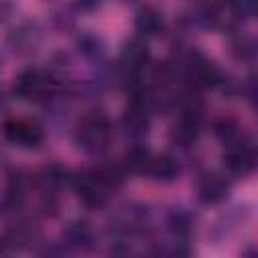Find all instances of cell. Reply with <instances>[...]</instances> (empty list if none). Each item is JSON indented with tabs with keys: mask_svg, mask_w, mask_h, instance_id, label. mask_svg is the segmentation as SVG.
I'll return each instance as SVG.
<instances>
[{
	"mask_svg": "<svg viewBox=\"0 0 258 258\" xmlns=\"http://www.w3.org/2000/svg\"><path fill=\"white\" fill-rule=\"evenodd\" d=\"M171 60L175 62L181 85H185L194 91L218 89L226 75L216 64L214 58H210L206 52H202L196 46H179L177 54Z\"/></svg>",
	"mask_w": 258,
	"mask_h": 258,
	"instance_id": "obj_1",
	"label": "cell"
},
{
	"mask_svg": "<svg viewBox=\"0 0 258 258\" xmlns=\"http://www.w3.org/2000/svg\"><path fill=\"white\" fill-rule=\"evenodd\" d=\"M113 137H115V125L111 117L99 107L85 111L73 127L75 145L91 157H103L105 151L111 147Z\"/></svg>",
	"mask_w": 258,
	"mask_h": 258,
	"instance_id": "obj_2",
	"label": "cell"
},
{
	"mask_svg": "<svg viewBox=\"0 0 258 258\" xmlns=\"http://www.w3.org/2000/svg\"><path fill=\"white\" fill-rule=\"evenodd\" d=\"M69 83L58 81L48 69L30 64L16 75L14 85H12V97L24 103H32V105H46L54 97H58L67 89Z\"/></svg>",
	"mask_w": 258,
	"mask_h": 258,
	"instance_id": "obj_3",
	"label": "cell"
},
{
	"mask_svg": "<svg viewBox=\"0 0 258 258\" xmlns=\"http://www.w3.org/2000/svg\"><path fill=\"white\" fill-rule=\"evenodd\" d=\"M111 238H147L153 230V216L149 206L141 202H125L111 210L107 218Z\"/></svg>",
	"mask_w": 258,
	"mask_h": 258,
	"instance_id": "obj_4",
	"label": "cell"
},
{
	"mask_svg": "<svg viewBox=\"0 0 258 258\" xmlns=\"http://www.w3.org/2000/svg\"><path fill=\"white\" fill-rule=\"evenodd\" d=\"M222 171L230 179H244L250 177L256 171L258 155H256V145L248 133H244L240 139L226 143L222 151Z\"/></svg>",
	"mask_w": 258,
	"mask_h": 258,
	"instance_id": "obj_5",
	"label": "cell"
},
{
	"mask_svg": "<svg viewBox=\"0 0 258 258\" xmlns=\"http://www.w3.org/2000/svg\"><path fill=\"white\" fill-rule=\"evenodd\" d=\"M69 187L77 194L79 204L89 212H99L107 208L113 191L107 189V185L97 177L93 167H85L79 171H71Z\"/></svg>",
	"mask_w": 258,
	"mask_h": 258,
	"instance_id": "obj_6",
	"label": "cell"
},
{
	"mask_svg": "<svg viewBox=\"0 0 258 258\" xmlns=\"http://www.w3.org/2000/svg\"><path fill=\"white\" fill-rule=\"evenodd\" d=\"M0 133L4 141L24 151H36L46 141V129L28 117H6L0 123Z\"/></svg>",
	"mask_w": 258,
	"mask_h": 258,
	"instance_id": "obj_7",
	"label": "cell"
},
{
	"mask_svg": "<svg viewBox=\"0 0 258 258\" xmlns=\"http://www.w3.org/2000/svg\"><path fill=\"white\" fill-rule=\"evenodd\" d=\"M204 121H206V111L200 109L175 111V119L169 129V143L179 151L196 149L204 131Z\"/></svg>",
	"mask_w": 258,
	"mask_h": 258,
	"instance_id": "obj_8",
	"label": "cell"
},
{
	"mask_svg": "<svg viewBox=\"0 0 258 258\" xmlns=\"http://www.w3.org/2000/svg\"><path fill=\"white\" fill-rule=\"evenodd\" d=\"M44 40V26L34 18H24L16 22L4 38V48L14 56L34 54Z\"/></svg>",
	"mask_w": 258,
	"mask_h": 258,
	"instance_id": "obj_9",
	"label": "cell"
},
{
	"mask_svg": "<svg viewBox=\"0 0 258 258\" xmlns=\"http://www.w3.org/2000/svg\"><path fill=\"white\" fill-rule=\"evenodd\" d=\"M6 244L10 252L36 250L42 244V232L34 216H24L18 212V218L12 220L8 230L4 232Z\"/></svg>",
	"mask_w": 258,
	"mask_h": 258,
	"instance_id": "obj_10",
	"label": "cell"
},
{
	"mask_svg": "<svg viewBox=\"0 0 258 258\" xmlns=\"http://www.w3.org/2000/svg\"><path fill=\"white\" fill-rule=\"evenodd\" d=\"M230 194L232 179L224 171H204L196 179V198L202 206H222L228 202Z\"/></svg>",
	"mask_w": 258,
	"mask_h": 258,
	"instance_id": "obj_11",
	"label": "cell"
},
{
	"mask_svg": "<svg viewBox=\"0 0 258 258\" xmlns=\"http://www.w3.org/2000/svg\"><path fill=\"white\" fill-rule=\"evenodd\" d=\"M60 242L69 248V252H93L99 246V234L95 226L85 218L69 220L60 230Z\"/></svg>",
	"mask_w": 258,
	"mask_h": 258,
	"instance_id": "obj_12",
	"label": "cell"
},
{
	"mask_svg": "<svg viewBox=\"0 0 258 258\" xmlns=\"http://www.w3.org/2000/svg\"><path fill=\"white\" fill-rule=\"evenodd\" d=\"M252 218V206L248 204H238V206H232L228 210H224L216 220L214 224L210 226L208 230V238L216 244L228 240L236 230H240L248 220Z\"/></svg>",
	"mask_w": 258,
	"mask_h": 258,
	"instance_id": "obj_13",
	"label": "cell"
},
{
	"mask_svg": "<svg viewBox=\"0 0 258 258\" xmlns=\"http://www.w3.org/2000/svg\"><path fill=\"white\" fill-rule=\"evenodd\" d=\"M183 173V163L175 153H153L145 171V177L155 183H175Z\"/></svg>",
	"mask_w": 258,
	"mask_h": 258,
	"instance_id": "obj_14",
	"label": "cell"
},
{
	"mask_svg": "<svg viewBox=\"0 0 258 258\" xmlns=\"http://www.w3.org/2000/svg\"><path fill=\"white\" fill-rule=\"evenodd\" d=\"M133 30L137 36H141L145 40L163 36L167 30L163 12L155 4H141L133 16Z\"/></svg>",
	"mask_w": 258,
	"mask_h": 258,
	"instance_id": "obj_15",
	"label": "cell"
},
{
	"mask_svg": "<svg viewBox=\"0 0 258 258\" xmlns=\"http://www.w3.org/2000/svg\"><path fill=\"white\" fill-rule=\"evenodd\" d=\"M32 189V175H28L22 169H12L6 175V187H4V206L10 212H22L28 194Z\"/></svg>",
	"mask_w": 258,
	"mask_h": 258,
	"instance_id": "obj_16",
	"label": "cell"
},
{
	"mask_svg": "<svg viewBox=\"0 0 258 258\" xmlns=\"http://www.w3.org/2000/svg\"><path fill=\"white\" fill-rule=\"evenodd\" d=\"M75 48H77V54L89 62L93 69H99V67H105L109 60H107V44L105 40L91 32V30H85V32H79L75 36Z\"/></svg>",
	"mask_w": 258,
	"mask_h": 258,
	"instance_id": "obj_17",
	"label": "cell"
},
{
	"mask_svg": "<svg viewBox=\"0 0 258 258\" xmlns=\"http://www.w3.org/2000/svg\"><path fill=\"white\" fill-rule=\"evenodd\" d=\"M196 214L187 206H171L165 212V230L169 232L171 240H191L196 230Z\"/></svg>",
	"mask_w": 258,
	"mask_h": 258,
	"instance_id": "obj_18",
	"label": "cell"
},
{
	"mask_svg": "<svg viewBox=\"0 0 258 258\" xmlns=\"http://www.w3.org/2000/svg\"><path fill=\"white\" fill-rule=\"evenodd\" d=\"M228 52L238 62L254 64L258 46H256V40L252 34H248L240 28H228Z\"/></svg>",
	"mask_w": 258,
	"mask_h": 258,
	"instance_id": "obj_19",
	"label": "cell"
},
{
	"mask_svg": "<svg viewBox=\"0 0 258 258\" xmlns=\"http://www.w3.org/2000/svg\"><path fill=\"white\" fill-rule=\"evenodd\" d=\"M151 155H153V151L145 143H129V147L123 151L119 161H121L123 169L127 171V175H141V177H145V171H147Z\"/></svg>",
	"mask_w": 258,
	"mask_h": 258,
	"instance_id": "obj_20",
	"label": "cell"
},
{
	"mask_svg": "<svg viewBox=\"0 0 258 258\" xmlns=\"http://www.w3.org/2000/svg\"><path fill=\"white\" fill-rule=\"evenodd\" d=\"M93 169H95L97 177H99V179L107 185V189L113 191V194L119 191V189L125 185L127 177H129L119 159H101L99 163L93 165Z\"/></svg>",
	"mask_w": 258,
	"mask_h": 258,
	"instance_id": "obj_21",
	"label": "cell"
},
{
	"mask_svg": "<svg viewBox=\"0 0 258 258\" xmlns=\"http://www.w3.org/2000/svg\"><path fill=\"white\" fill-rule=\"evenodd\" d=\"M212 133L222 145H226L240 139L244 135V127L234 117H218L212 121Z\"/></svg>",
	"mask_w": 258,
	"mask_h": 258,
	"instance_id": "obj_22",
	"label": "cell"
},
{
	"mask_svg": "<svg viewBox=\"0 0 258 258\" xmlns=\"http://www.w3.org/2000/svg\"><path fill=\"white\" fill-rule=\"evenodd\" d=\"M240 97H244L252 109L256 107V77H254V73H250L240 83Z\"/></svg>",
	"mask_w": 258,
	"mask_h": 258,
	"instance_id": "obj_23",
	"label": "cell"
},
{
	"mask_svg": "<svg viewBox=\"0 0 258 258\" xmlns=\"http://www.w3.org/2000/svg\"><path fill=\"white\" fill-rule=\"evenodd\" d=\"M73 12H75V10H73ZM73 12H71L69 8L54 12V14H52V22H54V26H56L58 30H69V28H73V26H75Z\"/></svg>",
	"mask_w": 258,
	"mask_h": 258,
	"instance_id": "obj_24",
	"label": "cell"
},
{
	"mask_svg": "<svg viewBox=\"0 0 258 258\" xmlns=\"http://www.w3.org/2000/svg\"><path fill=\"white\" fill-rule=\"evenodd\" d=\"M105 0H73V10L77 14H93L103 6Z\"/></svg>",
	"mask_w": 258,
	"mask_h": 258,
	"instance_id": "obj_25",
	"label": "cell"
},
{
	"mask_svg": "<svg viewBox=\"0 0 258 258\" xmlns=\"http://www.w3.org/2000/svg\"><path fill=\"white\" fill-rule=\"evenodd\" d=\"M16 10H18L16 0H0V24H6L10 18H14Z\"/></svg>",
	"mask_w": 258,
	"mask_h": 258,
	"instance_id": "obj_26",
	"label": "cell"
},
{
	"mask_svg": "<svg viewBox=\"0 0 258 258\" xmlns=\"http://www.w3.org/2000/svg\"><path fill=\"white\" fill-rule=\"evenodd\" d=\"M0 254H10V250H8V244H6V238H4V234H0Z\"/></svg>",
	"mask_w": 258,
	"mask_h": 258,
	"instance_id": "obj_27",
	"label": "cell"
},
{
	"mask_svg": "<svg viewBox=\"0 0 258 258\" xmlns=\"http://www.w3.org/2000/svg\"><path fill=\"white\" fill-rule=\"evenodd\" d=\"M6 103H8V99H6V93H4L2 89H0V111H2L4 107H6Z\"/></svg>",
	"mask_w": 258,
	"mask_h": 258,
	"instance_id": "obj_28",
	"label": "cell"
},
{
	"mask_svg": "<svg viewBox=\"0 0 258 258\" xmlns=\"http://www.w3.org/2000/svg\"><path fill=\"white\" fill-rule=\"evenodd\" d=\"M2 212H6V206H4V196L0 194V214H2Z\"/></svg>",
	"mask_w": 258,
	"mask_h": 258,
	"instance_id": "obj_29",
	"label": "cell"
},
{
	"mask_svg": "<svg viewBox=\"0 0 258 258\" xmlns=\"http://www.w3.org/2000/svg\"><path fill=\"white\" fill-rule=\"evenodd\" d=\"M119 2H123V4H135L137 0H119Z\"/></svg>",
	"mask_w": 258,
	"mask_h": 258,
	"instance_id": "obj_30",
	"label": "cell"
},
{
	"mask_svg": "<svg viewBox=\"0 0 258 258\" xmlns=\"http://www.w3.org/2000/svg\"><path fill=\"white\" fill-rule=\"evenodd\" d=\"M0 69H2V52H0Z\"/></svg>",
	"mask_w": 258,
	"mask_h": 258,
	"instance_id": "obj_31",
	"label": "cell"
},
{
	"mask_svg": "<svg viewBox=\"0 0 258 258\" xmlns=\"http://www.w3.org/2000/svg\"><path fill=\"white\" fill-rule=\"evenodd\" d=\"M226 2H232V0H226Z\"/></svg>",
	"mask_w": 258,
	"mask_h": 258,
	"instance_id": "obj_32",
	"label": "cell"
}]
</instances>
